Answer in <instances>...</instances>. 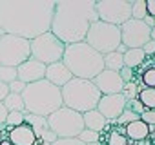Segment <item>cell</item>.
Instances as JSON below:
<instances>
[{
	"mask_svg": "<svg viewBox=\"0 0 155 145\" xmlns=\"http://www.w3.org/2000/svg\"><path fill=\"white\" fill-rule=\"evenodd\" d=\"M53 0H0V31L26 40L51 29Z\"/></svg>",
	"mask_w": 155,
	"mask_h": 145,
	"instance_id": "cell-1",
	"label": "cell"
},
{
	"mask_svg": "<svg viewBox=\"0 0 155 145\" xmlns=\"http://www.w3.org/2000/svg\"><path fill=\"white\" fill-rule=\"evenodd\" d=\"M95 0H58L55 2L51 33L64 44H81L86 40L88 29L97 22Z\"/></svg>",
	"mask_w": 155,
	"mask_h": 145,
	"instance_id": "cell-2",
	"label": "cell"
},
{
	"mask_svg": "<svg viewBox=\"0 0 155 145\" xmlns=\"http://www.w3.org/2000/svg\"><path fill=\"white\" fill-rule=\"evenodd\" d=\"M64 65L69 69L73 78H82V80H93L99 72L104 71V60L102 54H99L93 47H90L86 42L81 44H71L66 45Z\"/></svg>",
	"mask_w": 155,
	"mask_h": 145,
	"instance_id": "cell-3",
	"label": "cell"
},
{
	"mask_svg": "<svg viewBox=\"0 0 155 145\" xmlns=\"http://www.w3.org/2000/svg\"><path fill=\"white\" fill-rule=\"evenodd\" d=\"M24 109L26 113L48 118L51 113L62 107V93L60 87L49 84L48 80H40L35 84H28L22 91Z\"/></svg>",
	"mask_w": 155,
	"mask_h": 145,
	"instance_id": "cell-4",
	"label": "cell"
},
{
	"mask_svg": "<svg viewBox=\"0 0 155 145\" xmlns=\"http://www.w3.org/2000/svg\"><path fill=\"white\" fill-rule=\"evenodd\" d=\"M60 93H62V105L81 114L97 109V103L102 96L91 80H82V78H71L64 87H60Z\"/></svg>",
	"mask_w": 155,
	"mask_h": 145,
	"instance_id": "cell-5",
	"label": "cell"
},
{
	"mask_svg": "<svg viewBox=\"0 0 155 145\" xmlns=\"http://www.w3.org/2000/svg\"><path fill=\"white\" fill-rule=\"evenodd\" d=\"M90 47H93L99 54H108L117 51V47L120 45V29L117 26L106 24V22H93L88 29L86 40H84Z\"/></svg>",
	"mask_w": 155,
	"mask_h": 145,
	"instance_id": "cell-6",
	"label": "cell"
},
{
	"mask_svg": "<svg viewBox=\"0 0 155 145\" xmlns=\"http://www.w3.org/2000/svg\"><path fill=\"white\" fill-rule=\"evenodd\" d=\"M46 120H48V129H51L57 134V138H77L84 131L82 114L64 105L55 113H51Z\"/></svg>",
	"mask_w": 155,
	"mask_h": 145,
	"instance_id": "cell-7",
	"label": "cell"
},
{
	"mask_svg": "<svg viewBox=\"0 0 155 145\" xmlns=\"http://www.w3.org/2000/svg\"><path fill=\"white\" fill-rule=\"evenodd\" d=\"M31 58L29 40L0 31V65L18 67Z\"/></svg>",
	"mask_w": 155,
	"mask_h": 145,
	"instance_id": "cell-8",
	"label": "cell"
},
{
	"mask_svg": "<svg viewBox=\"0 0 155 145\" xmlns=\"http://www.w3.org/2000/svg\"><path fill=\"white\" fill-rule=\"evenodd\" d=\"M29 47H31V58L44 63V65L62 62V56H64V51H66V45L51 31L37 36L35 40H31Z\"/></svg>",
	"mask_w": 155,
	"mask_h": 145,
	"instance_id": "cell-9",
	"label": "cell"
},
{
	"mask_svg": "<svg viewBox=\"0 0 155 145\" xmlns=\"http://www.w3.org/2000/svg\"><path fill=\"white\" fill-rule=\"evenodd\" d=\"M97 17L101 22L120 27L131 18V2L130 0H99L95 2Z\"/></svg>",
	"mask_w": 155,
	"mask_h": 145,
	"instance_id": "cell-10",
	"label": "cell"
},
{
	"mask_svg": "<svg viewBox=\"0 0 155 145\" xmlns=\"http://www.w3.org/2000/svg\"><path fill=\"white\" fill-rule=\"evenodd\" d=\"M119 29H120V44L126 45V49H142V45L150 42L151 29L142 20L130 18Z\"/></svg>",
	"mask_w": 155,
	"mask_h": 145,
	"instance_id": "cell-11",
	"label": "cell"
},
{
	"mask_svg": "<svg viewBox=\"0 0 155 145\" xmlns=\"http://www.w3.org/2000/svg\"><path fill=\"white\" fill-rule=\"evenodd\" d=\"M124 109H126V98L120 93L119 94H102L97 103V111L108 122H115L122 114Z\"/></svg>",
	"mask_w": 155,
	"mask_h": 145,
	"instance_id": "cell-12",
	"label": "cell"
},
{
	"mask_svg": "<svg viewBox=\"0 0 155 145\" xmlns=\"http://www.w3.org/2000/svg\"><path fill=\"white\" fill-rule=\"evenodd\" d=\"M91 82L101 91V94H119L124 89V82H122L120 75L115 72V71H108V69L99 72Z\"/></svg>",
	"mask_w": 155,
	"mask_h": 145,
	"instance_id": "cell-13",
	"label": "cell"
},
{
	"mask_svg": "<svg viewBox=\"0 0 155 145\" xmlns=\"http://www.w3.org/2000/svg\"><path fill=\"white\" fill-rule=\"evenodd\" d=\"M17 75H18V80L24 82L26 85L28 84H35V82H40L44 80V75H46V65L29 58L26 60L24 63H20L17 67Z\"/></svg>",
	"mask_w": 155,
	"mask_h": 145,
	"instance_id": "cell-14",
	"label": "cell"
},
{
	"mask_svg": "<svg viewBox=\"0 0 155 145\" xmlns=\"http://www.w3.org/2000/svg\"><path fill=\"white\" fill-rule=\"evenodd\" d=\"M71 78H73V75L69 72V69L64 65V62H55V63L46 65L44 80H48L49 84H53L57 87H64Z\"/></svg>",
	"mask_w": 155,
	"mask_h": 145,
	"instance_id": "cell-15",
	"label": "cell"
},
{
	"mask_svg": "<svg viewBox=\"0 0 155 145\" xmlns=\"http://www.w3.org/2000/svg\"><path fill=\"white\" fill-rule=\"evenodd\" d=\"M8 140L11 141V145H38V136L28 123L9 129Z\"/></svg>",
	"mask_w": 155,
	"mask_h": 145,
	"instance_id": "cell-16",
	"label": "cell"
},
{
	"mask_svg": "<svg viewBox=\"0 0 155 145\" xmlns=\"http://www.w3.org/2000/svg\"><path fill=\"white\" fill-rule=\"evenodd\" d=\"M101 143L102 145H131V141L128 140L124 132V127L110 123V122L104 127V131L101 132Z\"/></svg>",
	"mask_w": 155,
	"mask_h": 145,
	"instance_id": "cell-17",
	"label": "cell"
},
{
	"mask_svg": "<svg viewBox=\"0 0 155 145\" xmlns=\"http://www.w3.org/2000/svg\"><path fill=\"white\" fill-rule=\"evenodd\" d=\"M124 132H126L128 140H130L131 143H135V141L148 140V138L151 136V127H150V125H146V123L139 118V120L130 122L128 125H124Z\"/></svg>",
	"mask_w": 155,
	"mask_h": 145,
	"instance_id": "cell-18",
	"label": "cell"
},
{
	"mask_svg": "<svg viewBox=\"0 0 155 145\" xmlns=\"http://www.w3.org/2000/svg\"><path fill=\"white\" fill-rule=\"evenodd\" d=\"M82 122H84V129H90V131H95V132H102L104 127L108 125V120L97 109H91V111L84 113Z\"/></svg>",
	"mask_w": 155,
	"mask_h": 145,
	"instance_id": "cell-19",
	"label": "cell"
},
{
	"mask_svg": "<svg viewBox=\"0 0 155 145\" xmlns=\"http://www.w3.org/2000/svg\"><path fill=\"white\" fill-rule=\"evenodd\" d=\"M122 58H124V67L135 71V69H139L142 65L146 54L142 53V49H126V53L122 54Z\"/></svg>",
	"mask_w": 155,
	"mask_h": 145,
	"instance_id": "cell-20",
	"label": "cell"
},
{
	"mask_svg": "<svg viewBox=\"0 0 155 145\" xmlns=\"http://www.w3.org/2000/svg\"><path fill=\"white\" fill-rule=\"evenodd\" d=\"M24 123H28L37 136L42 134V131L48 129V120L44 116H37V114H31V113H24Z\"/></svg>",
	"mask_w": 155,
	"mask_h": 145,
	"instance_id": "cell-21",
	"label": "cell"
},
{
	"mask_svg": "<svg viewBox=\"0 0 155 145\" xmlns=\"http://www.w3.org/2000/svg\"><path fill=\"white\" fill-rule=\"evenodd\" d=\"M102 60H104V69H108V71H115V72H119V71L124 67V58H122V54L117 53V51L104 54Z\"/></svg>",
	"mask_w": 155,
	"mask_h": 145,
	"instance_id": "cell-22",
	"label": "cell"
},
{
	"mask_svg": "<svg viewBox=\"0 0 155 145\" xmlns=\"http://www.w3.org/2000/svg\"><path fill=\"white\" fill-rule=\"evenodd\" d=\"M137 100L140 102V105L146 111H155V89H151V87L140 89L137 94Z\"/></svg>",
	"mask_w": 155,
	"mask_h": 145,
	"instance_id": "cell-23",
	"label": "cell"
},
{
	"mask_svg": "<svg viewBox=\"0 0 155 145\" xmlns=\"http://www.w3.org/2000/svg\"><path fill=\"white\" fill-rule=\"evenodd\" d=\"M2 103H4V107L8 109V113H11V111H17V113H26V109H24V100H22V94L9 93Z\"/></svg>",
	"mask_w": 155,
	"mask_h": 145,
	"instance_id": "cell-24",
	"label": "cell"
},
{
	"mask_svg": "<svg viewBox=\"0 0 155 145\" xmlns=\"http://www.w3.org/2000/svg\"><path fill=\"white\" fill-rule=\"evenodd\" d=\"M135 82L142 87H151L155 89V67H150L146 71H142L140 75L135 76Z\"/></svg>",
	"mask_w": 155,
	"mask_h": 145,
	"instance_id": "cell-25",
	"label": "cell"
},
{
	"mask_svg": "<svg viewBox=\"0 0 155 145\" xmlns=\"http://www.w3.org/2000/svg\"><path fill=\"white\" fill-rule=\"evenodd\" d=\"M18 80V75H17V67H8V65H0V82L9 85L11 82Z\"/></svg>",
	"mask_w": 155,
	"mask_h": 145,
	"instance_id": "cell-26",
	"label": "cell"
},
{
	"mask_svg": "<svg viewBox=\"0 0 155 145\" xmlns=\"http://www.w3.org/2000/svg\"><path fill=\"white\" fill-rule=\"evenodd\" d=\"M146 17H148L146 0H135V2H131V18L133 20H144Z\"/></svg>",
	"mask_w": 155,
	"mask_h": 145,
	"instance_id": "cell-27",
	"label": "cell"
},
{
	"mask_svg": "<svg viewBox=\"0 0 155 145\" xmlns=\"http://www.w3.org/2000/svg\"><path fill=\"white\" fill-rule=\"evenodd\" d=\"M140 89H144V87H142V85H139V84L133 80V82H128V84H124V89H122V93H120V94L126 98V102H128V100H135Z\"/></svg>",
	"mask_w": 155,
	"mask_h": 145,
	"instance_id": "cell-28",
	"label": "cell"
},
{
	"mask_svg": "<svg viewBox=\"0 0 155 145\" xmlns=\"http://www.w3.org/2000/svg\"><path fill=\"white\" fill-rule=\"evenodd\" d=\"M77 138H79L82 143H86V145H91V143H99V141H101V132H95V131L84 129Z\"/></svg>",
	"mask_w": 155,
	"mask_h": 145,
	"instance_id": "cell-29",
	"label": "cell"
},
{
	"mask_svg": "<svg viewBox=\"0 0 155 145\" xmlns=\"http://www.w3.org/2000/svg\"><path fill=\"white\" fill-rule=\"evenodd\" d=\"M139 118H140V116H139V114H135L133 111L124 109V111H122V114H120L115 122H110V123H115V125H122V127H124V125H128L130 122H135V120H139Z\"/></svg>",
	"mask_w": 155,
	"mask_h": 145,
	"instance_id": "cell-30",
	"label": "cell"
},
{
	"mask_svg": "<svg viewBox=\"0 0 155 145\" xmlns=\"http://www.w3.org/2000/svg\"><path fill=\"white\" fill-rule=\"evenodd\" d=\"M22 123H24V113H17V111H11V113H8L6 125H8L9 129H13V127H18V125H22Z\"/></svg>",
	"mask_w": 155,
	"mask_h": 145,
	"instance_id": "cell-31",
	"label": "cell"
},
{
	"mask_svg": "<svg viewBox=\"0 0 155 145\" xmlns=\"http://www.w3.org/2000/svg\"><path fill=\"white\" fill-rule=\"evenodd\" d=\"M126 109L133 111V113H135V114H139V116H140V114L146 111V109L140 105V102H139L137 98H135V100H128V102H126Z\"/></svg>",
	"mask_w": 155,
	"mask_h": 145,
	"instance_id": "cell-32",
	"label": "cell"
},
{
	"mask_svg": "<svg viewBox=\"0 0 155 145\" xmlns=\"http://www.w3.org/2000/svg\"><path fill=\"white\" fill-rule=\"evenodd\" d=\"M51 145H86V143H82L79 138H57V141H53Z\"/></svg>",
	"mask_w": 155,
	"mask_h": 145,
	"instance_id": "cell-33",
	"label": "cell"
},
{
	"mask_svg": "<svg viewBox=\"0 0 155 145\" xmlns=\"http://www.w3.org/2000/svg\"><path fill=\"white\" fill-rule=\"evenodd\" d=\"M119 75H120V78H122V82H124V84H128V82H133V80H135V71H133V69L122 67V69L119 71Z\"/></svg>",
	"mask_w": 155,
	"mask_h": 145,
	"instance_id": "cell-34",
	"label": "cell"
},
{
	"mask_svg": "<svg viewBox=\"0 0 155 145\" xmlns=\"http://www.w3.org/2000/svg\"><path fill=\"white\" fill-rule=\"evenodd\" d=\"M38 140L44 141V143H53V141H57V134L51 129H46V131H42V134L38 136Z\"/></svg>",
	"mask_w": 155,
	"mask_h": 145,
	"instance_id": "cell-35",
	"label": "cell"
},
{
	"mask_svg": "<svg viewBox=\"0 0 155 145\" xmlns=\"http://www.w3.org/2000/svg\"><path fill=\"white\" fill-rule=\"evenodd\" d=\"M140 120H142L146 125L155 127V111H144V113L140 114Z\"/></svg>",
	"mask_w": 155,
	"mask_h": 145,
	"instance_id": "cell-36",
	"label": "cell"
},
{
	"mask_svg": "<svg viewBox=\"0 0 155 145\" xmlns=\"http://www.w3.org/2000/svg\"><path fill=\"white\" fill-rule=\"evenodd\" d=\"M24 87H26V84H24V82H20V80H15V82H11V84H9V93L22 94Z\"/></svg>",
	"mask_w": 155,
	"mask_h": 145,
	"instance_id": "cell-37",
	"label": "cell"
},
{
	"mask_svg": "<svg viewBox=\"0 0 155 145\" xmlns=\"http://www.w3.org/2000/svg\"><path fill=\"white\" fill-rule=\"evenodd\" d=\"M142 53H144L146 56H155V42L150 40L148 44H144V45H142Z\"/></svg>",
	"mask_w": 155,
	"mask_h": 145,
	"instance_id": "cell-38",
	"label": "cell"
},
{
	"mask_svg": "<svg viewBox=\"0 0 155 145\" xmlns=\"http://www.w3.org/2000/svg\"><path fill=\"white\" fill-rule=\"evenodd\" d=\"M146 13L148 17L155 18V0H146Z\"/></svg>",
	"mask_w": 155,
	"mask_h": 145,
	"instance_id": "cell-39",
	"label": "cell"
},
{
	"mask_svg": "<svg viewBox=\"0 0 155 145\" xmlns=\"http://www.w3.org/2000/svg\"><path fill=\"white\" fill-rule=\"evenodd\" d=\"M8 94H9V85H6V84L0 82V102H4Z\"/></svg>",
	"mask_w": 155,
	"mask_h": 145,
	"instance_id": "cell-40",
	"label": "cell"
},
{
	"mask_svg": "<svg viewBox=\"0 0 155 145\" xmlns=\"http://www.w3.org/2000/svg\"><path fill=\"white\" fill-rule=\"evenodd\" d=\"M6 118H8V109L4 107V103L0 102V125L6 123Z\"/></svg>",
	"mask_w": 155,
	"mask_h": 145,
	"instance_id": "cell-41",
	"label": "cell"
},
{
	"mask_svg": "<svg viewBox=\"0 0 155 145\" xmlns=\"http://www.w3.org/2000/svg\"><path fill=\"white\" fill-rule=\"evenodd\" d=\"M142 22H144V24H146V26H148L150 29H151V27L155 26V18H151V17H146V18H144Z\"/></svg>",
	"mask_w": 155,
	"mask_h": 145,
	"instance_id": "cell-42",
	"label": "cell"
},
{
	"mask_svg": "<svg viewBox=\"0 0 155 145\" xmlns=\"http://www.w3.org/2000/svg\"><path fill=\"white\" fill-rule=\"evenodd\" d=\"M131 145H155V143H153L151 138H148V140H142V141H135V143H131Z\"/></svg>",
	"mask_w": 155,
	"mask_h": 145,
	"instance_id": "cell-43",
	"label": "cell"
},
{
	"mask_svg": "<svg viewBox=\"0 0 155 145\" xmlns=\"http://www.w3.org/2000/svg\"><path fill=\"white\" fill-rule=\"evenodd\" d=\"M117 53H120V54H124V53H126V45H122V44H120V45L117 47Z\"/></svg>",
	"mask_w": 155,
	"mask_h": 145,
	"instance_id": "cell-44",
	"label": "cell"
},
{
	"mask_svg": "<svg viewBox=\"0 0 155 145\" xmlns=\"http://www.w3.org/2000/svg\"><path fill=\"white\" fill-rule=\"evenodd\" d=\"M150 40H153L155 42V26L151 27V31H150Z\"/></svg>",
	"mask_w": 155,
	"mask_h": 145,
	"instance_id": "cell-45",
	"label": "cell"
},
{
	"mask_svg": "<svg viewBox=\"0 0 155 145\" xmlns=\"http://www.w3.org/2000/svg\"><path fill=\"white\" fill-rule=\"evenodd\" d=\"M151 140H153V143H155V127H151V136H150Z\"/></svg>",
	"mask_w": 155,
	"mask_h": 145,
	"instance_id": "cell-46",
	"label": "cell"
},
{
	"mask_svg": "<svg viewBox=\"0 0 155 145\" xmlns=\"http://www.w3.org/2000/svg\"><path fill=\"white\" fill-rule=\"evenodd\" d=\"M91 145H102V143H101V141H99V143H91Z\"/></svg>",
	"mask_w": 155,
	"mask_h": 145,
	"instance_id": "cell-47",
	"label": "cell"
}]
</instances>
